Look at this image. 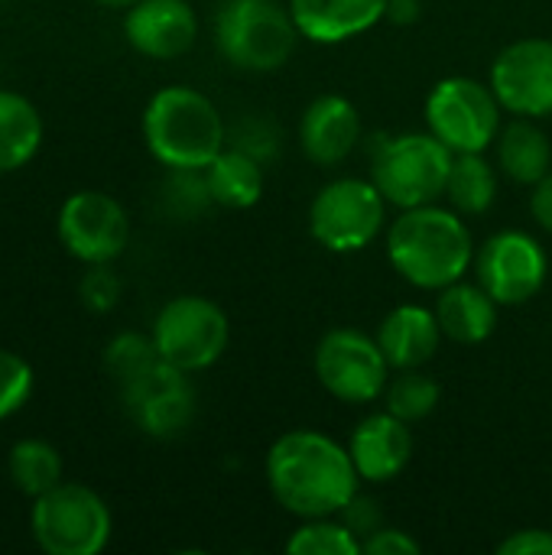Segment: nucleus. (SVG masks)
Wrapping results in <instances>:
<instances>
[{
	"mask_svg": "<svg viewBox=\"0 0 552 555\" xmlns=\"http://www.w3.org/2000/svg\"><path fill=\"white\" fill-rule=\"evenodd\" d=\"M264 478L273 501L296 520L342 517L364 485L348 446L319 429L283 433L267 452Z\"/></svg>",
	"mask_w": 552,
	"mask_h": 555,
	"instance_id": "nucleus-1",
	"label": "nucleus"
},
{
	"mask_svg": "<svg viewBox=\"0 0 552 555\" xmlns=\"http://www.w3.org/2000/svg\"><path fill=\"white\" fill-rule=\"evenodd\" d=\"M387 260L410 286L439 293L475 267L472 228L455 208L439 202L407 208L387 228Z\"/></svg>",
	"mask_w": 552,
	"mask_h": 555,
	"instance_id": "nucleus-2",
	"label": "nucleus"
},
{
	"mask_svg": "<svg viewBox=\"0 0 552 555\" xmlns=\"http://www.w3.org/2000/svg\"><path fill=\"white\" fill-rule=\"evenodd\" d=\"M143 143L169 172L205 169L228 146L218 104L192 85H166L143 107Z\"/></svg>",
	"mask_w": 552,
	"mask_h": 555,
	"instance_id": "nucleus-3",
	"label": "nucleus"
},
{
	"mask_svg": "<svg viewBox=\"0 0 552 555\" xmlns=\"http://www.w3.org/2000/svg\"><path fill=\"white\" fill-rule=\"evenodd\" d=\"M455 153L429 130L384 137L371 156V182L390 208L407 211L446 198V182Z\"/></svg>",
	"mask_w": 552,
	"mask_h": 555,
	"instance_id": "nucleus-4",
	"label": "nucleus"
},
{
	"mask_svg": "<svg viewBox=\"0 0 552 555\" xmlns=\"http://www.w3.org/2000/svg\"><path fill=\"white\" fill-rule=\"evenodd\" d=\"M290 7L280 0H224L215 16V46L241 72H277L299 42Z\"/></svg>",
	"mask_w": 552,
	"mask_h": 555,
	"instance_id": "nucleus-5",
	"label": "nucleus"
},
{
	"mask_svg": "<svg viewBox=\"0 0 552 555\" xmlns=\"http://www.w3.org/2000/svg\"><path fill=\"white\" fill-rule=\"evenodd\" d=\"M29 537L46 555H101L114 537L107 501L78 481L29 501Z\"/></svg>",
	"mask_w": 552,
	"mask_h": 555,
	"instance_id": "nucleus-6",
	"label": "nucleus"
},
{
	"mask_svg": "<svg viewBox=\"0 0 552 555\" xmlns=\"http://www.w3.org/2000/svg\"><path fill=\"white\" fill-rule=\"evenodd\" d=\"M387 198L371 179L342 176L325 182L309 205V234L332 254H358L387 224Z\"/></svg>",
	"mask_w": 552,
	"mask_h": 555,
	"instance_id": "nucleus-7",
	"label": "nucleus"
},
{
	"mask_svg": "<svg viewBox=\"0 0 552 555\" xmlns=\"http://www.w3.org/2000/svg\"><path fill=\"white\" fill-rule=\"evenodd\" d=\"M150 338L159 358L185 374L208 371L221 361L231 341V322L218 302L208 296H172L153 319Z\"/></svg>",
	"mask_w": 552,
	"mask_h": 555,
	"instance_id": "nucleus-8",
	"label": "nucleus"
},
{
	"mask_svg": "<svg viewBox=\"0 0 552 555\" xmlns=\"http://www.w3.org/2000/svg\"><path fill=\"white\" fill-rule=\"evenodd\" d=\"M501 114L504 107L491 85L468 75H449L436 81L426 98V130L455 156L491 150L501 133Z\"/></svg>",
	"mask_w": 552,
	"mask_h": 555,
	"instance_id": "nucleus-9",
	"label": "nucleus"
},
{
	"mask_svg": "<svg viewBox=\"0 0 552 555\" xmlns=\"http://www.w3.org/2000/svg\"><path fill=\"white\" fill-rule=\"evenodd\" d=\"M316 377L329 397L348 406L377 403L394 374L374 335L358 328H332L312 354Z\"/></svg>",
	"mask_w": 552,
	"mask_h": 555,
	"instance_id": "nucleus-10",
	"label": "nucleus"
},
{
	"mask_svg": "<svg viewBox=\"0 0 552 555\" xmlns=\"http://www.w3.org/2000/svg\"><path fill=\"white\" fill-rule=\"evenodd\" d=\"M55 237L62 250L85 267L114 263L130 244V218L111 192L78 189L59 205Z\"/></svg>",
	"mask_w": 552,
	"mask_h": 555,
	"instance_id": "nucleus-11",
	"label": "nucleus"
},
{
	"mask_svg": "<svg viewBox=\"0 0 552 555\" xmlns=\"http://www.w3.org/2000/svg\"><path fill=\"white\" fill-rule=\"evenodd\" d=\"M550 257L547 247L527 231H498L475 250V280L488 296L504 306H524L547 286Z\"/></svg>",
	"mask_w": 552,
	"mask_h": 555,
	"instance_id": "nucleus-12",
	"label": "nucleus"
},
{
	"mask_svg": "<svg viewBox=\"0 0 552 555\" xmlns=\"http://www.w3.org/2000/svg\"><path fill=\"white\" fill-rule=\"evenodd\" d=\"M488 85L514 117H552V39L524 36L498 52Z\"/></svg>",
	"mask_w": 552,
	"mask_h": 555,
	"instance_id": "nucleus-13",
	"label": "nucleus"
},
{
	"mask_svg": "<svg viewBox=\"0 0 552 555\" xmlns=\"http://www.w3.org/2000/svg\"><path fill=\"white\" fill-rule=\"evenodd\" d=\"M192 374L159 361L133 384L120 387V403L133 426L150 439H176L195 420Z\"/></svg>",
	"mask_w": 552,
	"mask_h": 555,
	"instance_id": "nucleus-14",
	"label": "nucleus"
},
{
	"mask_svg": "<svg viewBox=\"0 0 552 555\" xmlns=\"http://www.w3.org/2000/svg\"><path fill=\"white\" fill-rule=\"evenodd\" d=\"M127 46L153 62L185 55L198 39V16L189 0H140L124 10Z\"/></svg>",
	"mask_w": 552,
	"mask_h": 555,
	"instance_id": "nucleus-15",
	"label": "nucleus"
},
{
	"mask_svg": "<svg viewBox=\"0 0 552 555\" xmlns=\"http://www.w3.org/2000/svg\"><path fill=\"white\" fill-rule=\"evenodd\" d=\"M351 462L364 485H387L403 475L413 459V433L410 423L397 420L387 410L368 413L351 439H348Z\"/></svg>",
	"mask_w": 552,
	"mask_h": 555,
	"instance_id": "nucleus-16",
	"label": "nucleus"
},
{
	"mask_svg": "<svg viewBox=\"0 0 552 555\" xmlns=\"http://www.w3.org/2000/svg\"><path fill=\"white\" fill-rule=\"evenodd\" d=\"M361 114L348 98L319 94L306 104L299 117V146L309 163L329 169L355 153V146L361 143Z\"/></svg>",
	"mask_w": 552,
	"mask_h": 555,
	"instance_id": "nucleus-17",
	"label": "nucleus"
},
{
	"mask_svg": "<svg viewBox=\"0 0 552 555\" xmlns=\"http://www.w3.org/2000/svg\"><path fill=\"white\" fill-rule=\"evenodd\" d=\"M286 7L299 36L316 46L348 42L374 29L387 13V0H290Z\"/></svg>",
	"mask_w": 552,
	"mask_h": 555,
	"instance_id": "nucleus-18",
	"label": "nucleus"
},
{
	"mask_svg": "<svg viewBox=\"0 0 552 555\" xmlns=\"http://www.w3.org/2000/svg\"><path fill=\"white\" fill-rule=\"evenodd\" d=\"M374 338H377V345H381V351L394 371H413V367H423L436 358L446 335H442L433 309L407 302V306H397L384 315Z\"/></svg>",
	"mask_w": 552,
	"mask_h": 555,
	"instance_id": "nucleus-19",
	"label": "nucleus"
},
{
	"mask_svg": "<svg viewBox=\"0 0 552 555\" xmlns=\"http://www.w3.org/2000/svg\"><path fill=\"white\" fill-rule=\"evenodd\" d=\"M433 312L439 319V328H442L446 341L482 345V341H488L495 335L501 306L488 296V289L478 280L475 283L459 280V283L436 293Z\"/></svg>",
	"mask_w": 552,
	"mask_h": 555,
	"instance_id": "nucleus-20",
	"label": "nucleus"
},
{
	"mask_svg": "<svg viewBox=\"0 0 552 555\" xmlns=\"http://www.w3.org/2000/svg\"><path fill=\"white\" fill-rule=\"evenodd\" d=\"M42 140L46 124L39 107L26 94L0 88V176L29 166L39 156Z\"/></svg>",
	"mask_w": 552,
	"mask_h": 555,
	"instance_id": "nucleus-21",
	"label": "nucleus"
},
{
	"mask_svg": "<svg viewBox=\"0 0 552 555\" xmlns=\"http://www.w3.org/2000/svg\"><path fill=\"white\" fill-rule=\"evenodd\" d=\"M495 146H498V169L517 185L534 189L552 169L550 137L530 117H514L508 127H501Z\"/></svg>",
	"mask_w": 552,
	"mask_h": 555,
	"instance_id": "nucleus-22",
	"label": "nucleus"
},
{
	"mask_svg": "<svg viewBox=\"0 0 552 555\" xmlns=\"http://www.w3.org/2000/svg\"><path fill=\"white\" fill-rule=\"evenodd\" d=\"M211 202L231 211L254 208L264 195V163L238 146H224L205 169Z\"/></svg>",
	"mask_w": 552,
	"mask_h": 555,
	"instance_id": "nucleus-23",
	"label": "nucleus"
},
{
	"mask_svg": "<svg viewBox=\"0 0 552 555\" xmlns=\"http://www.w3.org/2000/svg\"><path fill=\"white\" fill-rule=\"evenodd\" d=\"M7 478L23 498L36 501L39 494H46V491H52V488H59L65 481L62 452L52 442L36 439V436L20 439L7 452Z\"/></svg>",
	"mask_w": 552,
	"mask_h": 555,
	"instance_id": "nucleus-24",
	"label": "nucleus"
},
{
	"mask_svg": "<svg viewBox=\"0 0 552 555\" xmlns=\"http://www.w3.org/2000/svg\"><path fill=\"white\" fill-rule=\"evenodd\" d=\"M449 208H455L462 218H478L491 211L498 198V169L485 153H459L452 159V172L446 182Z\"/></svg>",
	"mask_w": 552,
	"mask_h": 555,
	"instance_id": "nucleus-25",
	"label": "nucleus"
},
{
	"mask_svg": "<svg viewBox=\"0 0 552 555\" xmlns=\"http://www.w3.org/2000/svg\"><path fill=\"white\" fill-rule=\"evenodd\" d=\"M439 397H442L439 384H436L429 374H423V367H413V371H397V374H390L381 403H384V410L394 413L397 420L416 426V423H423V420L439 406Z\"/></svg>",
	"mask_w": 552,
	"mask_h": 555,
	"instance_id": "nucleus-26",
	"label": "nucleus"
},
{
	"mask_svg": "<svg viewBox=\"0 0 552 555\" xmlns=\"http://www.w3.org/2000/svg\"><path fill=\"white\" fill-rule=\"evenodd\" d=\"M290 555H361V537L342 517H316L303 520L290 540Z\"/></svg>",
	"mask_w": 552,
	"mask_h": 555,
	"instance_id": "nucleus-27",
	"label": "nucleus"
},
{
	"mask_svg": "<svg viewBox=\"0 0 552 555\" xmlns=\"http://www.w3.org/2000/svg\"><path fill=\"white\" fill-rule=\"evenodd\" d=\"M159 361L163 358H159L153 338L143 335V332H120L104 348V367H107L111 380L117 384V390L127 387V384H133L137 377H143Z\"/></svg>",
	"mask_w": 552,
	"mask_h": 555,
	"instance_id": "nucleus-28",
	"label": "nucleus"
},
{
	"mask_svg": "<svg viewBox=\"0 0 552 555\" xmlns=\"http://www.w3.org/2000/svg\"><path fill=\"white\" fill-rule=\"evenodd\" d=\"M33 390H36L33 364L16 351L0 348V423L16 416L29 403Z\"/></svg>",
	"mask_w": 552,
	"mask_h": 555,
	"instance_id": "nucleus-29",
	"label": "nucleus"
},
{
	"mask_svg": "<svg viewBox=\"0 0 552 555\" xmlns=\"http://www.w3.org/2000/svg\"><path fill=\"white\" fill-rule=\"evenodd\" d=\"M124 296V283L117 276V270L111 263H91L85 273H81V283H78V299L88 312L94 315H107L117 309Z\"/></svg>",
	"mask_w": 552,
	"mask_h": 555,
	"instance_id": "nucleus-30",
	"label": "nucleus"
},
{
	"mask_svg": "<svg viewBox=\"0 0 552 555\" xmlns=\"http://www.w3.org/2000/svg\"><path fill=\"white\" fill-rule=\"evenodd\" d=\"M228 146H238L254 159L267 163L280 150V130L267 117H244L234 127H228Z\"/></svg>",
	"mask_w": 552,
	"mask_h": 555,
	"instance_id": "nucleus-31",
	"label": "nucleus"
},
{
	"mask_svg": "<svg viewBox=\"0 0 552 555\" xmlns=\"http://www.w3.org/2000/svg\"><path fill=\"white\" fill-rule=\"evenodd\" d=\"M361 553L364 555H416L420 553V540H413L407 530H397V527H377L371 537H364Z\"/></svg>",
	"mask_w": 552,
	"mask_h": 555,
	"instance_id": "nucleus-32",
	"label": "nucleus"
},
{
	"mask_svg": "<svg viewBox=\"0 0 552 555\" xmlns=\"http://www.w3.org/2000/svg\"><path fill=\"white\" fill-rule=\"evenodd\" d=\"M501 555H552V530L540 527H527V530H514L511 537H504L498 543Z\"/></svg>",
	"mask_w": 552,
	"mask_h": 555,
	"instance_id": "nucleus-33",
	"label": "nucleus"
},
{
	"mask_svg": "<svg viewBox=\"0 0 552 555\" xmlns=\"http://www.w3.org/2000/svg\"><path fill=\"white\" fill-rule=\"evenodd\" d=\"M342 520L361 537V543H364V537H371L377 527H384V524H381V514H377V507H374V501H371V498H361V494L345 507Z\"/></svg>",
	"mask_w": 552,
	"mask_h": 555,
	"instance_id": "nucleus-34",
	"label": "nucleus"
},
{
	"mask_svg": "<svg viewBox=\"0 0 552 555\" xmlns=\"http://www.w3.org/2000/svg\"><path fill=\"white\" fill-rule=\"evenodd\" d=\"M530 215H534V221L552 237V169L534 185V192H530Z\"/></svg>",
	"mask_w": 552,
	"mask_h": 555,
	"instance_id": "nucleus-35",
	"label": "nucleus"
},
{
	"mask_svg": "<svg viewBox=\"0 0 552 555\" xmlns=\"http://www.w3.org/2000/svg\"><path fill=\"white\" fill-rule=\"evenodd\" d=\"M423 16V3L420 0H387V13L384 20H390L394 26H410Z\"/></svg>",
	"mask_w": 552,
	"mask_h": 555,
	"instance_id": "nucleus-36",
	"label": "nucleus"
},
{
	"mask_svg": "<svg viewBox=\"0 0 552 555\" xmlns=\"http://www.w3.org/2000/svg\"><path fill=\"white\" fill-rule=\"evenodd\" d=\"M91 3H98V7H104V10H130V7L140 3V0H91Z\"/></svg>",
	"mask_w": 552,
	"mask_h": 555,
	"instance_id": "nucleus-37",
	"label": "nucleus"
}]
</instances>
